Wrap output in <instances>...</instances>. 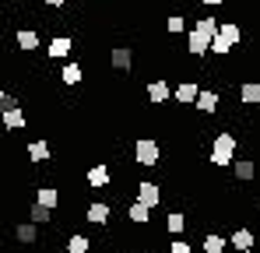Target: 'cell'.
<instances>
[{"mask_svg": "<svg viewBox=\"0 0 260 253\" xmlns=\"http://www.w3.org/2000/svg\"><path fill=\"white\" fill-rule=\"evenodd\" d=\"M25 123H28V116H25L21 106H18V109H4V126H7V130H21Z\"/></svg>", "mask_w": 260, "mask_h": 253, "instance_id": "obj_15", "label": "cell"}, {"mask_svg": "<svg viewBox=\"0 0 260 253\" xmlns=\"http://www.w3.org/2000/svg\"><path fill=\"white\" fill-rule=\"evenodd\" d=\"M166 28H169L173 36H179V32L186 28V18H183V14H169V18H166Z\"/></svg>", "mask_w": 260, "mask_h": 253, "instance_id": "obj_27", "label": "cell"}, {"mask_svg": "<svg viewBox=\"0 0 260 253\" xmlns=\"http://www.w3.org/2000/svg\"><path fill=\"white\" fill-rule=\"evenodd\" d=\"M166 229H169L176 239H179V236H183V229H186V214H183V211H169V218H166Z\"/></svg>", "mask_w": 260, "mask_h": 253, "instance_id": "obj_19", "label": "cell"}, {"mask_svg": "<svg viewBox=\"0 0 260 253\" xmlns=\"http://www.w3.org/2000/svg\"><path fill=\"white\" fill-rule=\"evenodd\" d=\"M109 64H113L116 71H130V64H134V53H130V46H113V53H109Z\"/></svg>", "mask_w": 260, "mask_h": 253, "instance_id": "obj_12", "label": "cell"}, {"mask_svg": "<svg viewBox=\"0 0 260 253\" xmlns=\"http://www.w3.org/2000/svg\"><path fill=\"white\" fill-rule=\"evenodd\" d=\"M28 159H32V162H46V159H53V148H49L46 141H32V144H28Z\"/></svg>", "mask_w": 260, "mask_h": 253, "instance_id": "obj_18", "label": "cell"}, {"mask_svg": "<svg viewBox=\"0 0 260 253\" xmlns=\"http://www.w3.org/2000/svg\"><path fill=\"white\" fill-rule=\"evenodd\" d=\"M18 46H21L25 53H32V49L39 46V36H36L32 28H21V32H18Z\"/></svg>", "mask_w": 260, "mask_h": 253, "instance_id": "obj_23", "label": "cell"}, {"mask_svg": "<svg viewBox=\"0 0 260 253\" xmlns=\"http://www.w3.org/2000/svg\"><path fill=\"white\" fill-rule=\"evenodd\" d=\"M211 162L215 166H236V137L229 134V130H221L215 137V144H211Z\"/></svg>", "mask_w": 260, "mask_h": 253, "instance_id": "obj_1", "label": "cell"}, {"mask_svg": "<svg viewBox=\"0 0 260 253\" xmlns=\"http://www.w3.org/2000/svg\"><path fill=\"white\" fill-rule=\"evenodd\" d=\"M137 201L148 204V208H158V204H162V190H158V183H137Z\"/></svg>", "mask_w": 260, "mask_h": 253, "instance_id": "obj_6", "label": "cell"}, {"mask_svg": "<svg viewBox=\"0 0 260 253\" xmlns=\"http://www.w3.org/2000/svg\"><path fill=\"white\" fill-rule=\"evenodd\" d=\"M109 179H113V172H109V166H102V162H99V166H91V169L85 172V183L91 186V190L109 186Z\"/></svg>", "mask_w": 260, "mask_h": 253, "instance_id": "obj_5", "label": "cell"}, {"mask_svg": "<svg viewBox=\"0 0 260 253\" xmlns=\"http://www.w3.org/2000/svg\"><path fill=\"white\" fill-rule=\"evenodd\" d=\"M14 4H25V0H14Z\"/></svg>", "mask_w": 260, "mask_h": 253, "instance_id": "obj_32", "label": "cell"}, {"mask_svg": "<svg viewBox=\"0 0 260 253\" xmlns=\"http://www.w3.org/2000/svg\"><path fill=\"white\" fill-rule=\"evenodd\" d=\"M14 236H18V243H25V246L39 243V229H36V222H21V225L14 229Z\"/></svg>", "mask_w": 260, "mask_h": 253, "instance_id": "obj_14", "label": "cell"}, {"mask_svg": "<svg viewBox=\"0 0 260 253\" xmlns=\"http://www.w3.org/2000/svg\"><path fill=\"white\" fill-rule=\"evenodd\" d=\"M201 246H204V253H225V246H229V239H221L218 232H208Z\"/></svg>", "mask_w": 260, "mask_h": 253, "instance_id": "obj_21", "label": "cell"}, {"mask_svg": "<svg viewBox=\"0 0 260 253\" xmlns=\"http://www.w3.org/2000/svg\"><path fill=\"white\" fill-rule=\"evenodd\" d=\"M28 222H36V225H46V222H53V211L43 208V204H32V211H28Z\"/></svg>", "mask_w": 260, "mask_h": 253, "instance_id": "obj_24", "label": "cell"}, {"mask_svg": "<svg viewBox=\"0 0 260 253\" xmlns=\"http://www.w3.org/2000/svg\"><path fill=\"white\" fill-rule=\"evenodd\" d=\"M232 172H236V179H253L257 176V166H253V159H236V166H232Z\"/></svg>", "mask_w": 260, "mask_h": 253, "instance_id": "obj_17", "label": "cell"}, {"mask_svg": "<svg viewBox=\"0 0 260 253\" xmlns=\"http://www.w3.org/2000/svg\"><path fill=\"white\" fill-rule=\"evenodd\" d=\"M91 250V239L88 236H71L67 239V253H88Z\"/></svg>", "mask_w": 260, "mask_h": 253, "instance_id": "obj_25", "label": "cell"}, {"mask_svg": "<svg viewBox=\"0 0 260 253\" xmlns=\"http://www.w3.org/2000/svg\"><path fill=\"white\" fill-rule=\"evenodd\" d=\"M85 218L91 222V225H109V218H113V208H109V204H102V201H95V204H88Z\"/></svg>", "mask_w": 260, "mask_h": 253, "instance_id": "obj_10", "label": "cell"}, {"mask_svg": "<svg viewBox=\"0 0 260 253\" xmlns=\"http://www.w3.org/2000/svg\"><path fill=\"white\" fill-rule=\"evenodd\" d=\"M169 99H173V88H169V81H162V78H158V81L148 84V102H155V106H166Z\"/></svg>", "mask_w": 260, "mask_h": 253, "instance_id": "obj_7", "label": "cell"}, {"mask_svg": "<svg viewBox=\"0 0 260 253\" xmlns=\"http://www.w3.org/2000/svg\"><path fill=\"white\" fill-rule=\"evenodd\" d=\"M211 42H215V36H211V32H201V28H190V36H186V49H190L193 56H204V53L211 49Z\"/></svg>", "mask_w": 260, "mask_h": 253, "instance_id": "obj_4", "label": "cell"}, {"mask_svg": "<svg viewBox=\"0 0 260 253\" xmlns=\"http://www.w3.org/2000/svg\"><path fill=\"white\" fill-rule=\"evenodd\" d=\"M246 253H260V250H257V246H253V250H246Z\"/></svg>", "mask_w": 260, "mask_h": 253, "instance_id": "obj_31", "label": "cell"}, {"mask_svg": "<svg viewBox=\"0 0 260 253\" xmlns=\"http://www.w3.org/2000/svg\"><path fill=\"white\" fill-rule=\"evenodd\" d=\"M134 159H137V166H158V141H151V137L134 141Z\"/></svg>", "mask_w": 260, "mask_h": 253, "instance_id": "obj_3", "label": "cell"}, {"mask_svg": "<svg viewBox=\"0 0 260 253\" xmlns=\"http://www.w3.org/2000/svg\"><path fill=\"white\" fill-rule=\"evenodd\" d=\"M71 46H74V42L67 39V36H53L49 46H46V53H49V60H63V56L71 53Z\"/></svg>", "mask_w": 260, "mask_h": 253, "instance_id": "obj_11", "label": "cell"}, {"mask_svg": "<svg viewBox=\"0 0 260 253\" xmlns=\"http://www.w3.org/2000/svg\"><path fill=\"white\" fill-rule=\"evenodd\" d=\"M0 109H18V99L11 91H0Z\"/></svg>", "mask_w": 260, "mask_h": 253, "instance_id": "obj_28", "label": "cell"}, {"mask_svg": "<svg viewBox=\"0 0 260 253\" xmlns=\"http://www.w3.org/2000/svg\"><path fill=\"white\" fill-rule=\"evenodd\" d=\"M229 246H232V250H239V253H246V250H253V246H257V236H253L250 229H236V232H232V239H229Z\"/></svg>", "mask_w": 260, "mask_h": 253, "instance_id": "obj_9", "label": "cell"}, {"mask_svg": "<svg viewBox=\"0 0 260 253\" xmlns=\"http://www.w3.org/2000/svg\"><path fill=\"white\" fill-rule=\"evenodd\" d=\"M243 39V28L236 25V21H225L221 28H218L215 42H211V53H218V56H225V53H232V46Z\"/></svg>", "mask_w": 260, "mask_h": 253, "instance_id": "obj_2", "label": "cell"}, {"mask_svg": "<svg viewBox=\"0 0 260 253\" xmlns=\"http://www.w3.org/2000/svg\"><path fill=\"white\" fill-rule=\"evenodd\" d=\"M60 78H63V84H81V78H85V74H81V64H67Z\"/></svg>", "mask_w": 260, "mask_h": 253, "instance_id": "obj_26", "label": "cell"}, {"mask_svg": "<svg viewBox=\"0 0 260 253\" xmlns=\"http://www.w3.org/2000/svg\"><path fill=\"white\" fill-rule=\"evenodd\" d=\"M204 4H208V7H221V0H204Z\"/></svg>", "mask_w": 260, "mask_h": 253, "instance_id": "obj_30", "label": "cell"}, {"mask_svg": "<svg viewBox=\"0 0 260 253\" xmlns=\"http://www.w3.org/2000/svg\"><path fill=\"white\" fill-rule=\"evenodd\" d=\"M36 204L56 211V204H60V190H56V186H39V190H36Z\"/></svg>", "mask_w": 260, "mask_h": 253, "instance_id": "obj_13", "label": "cell"}, {"mask_svg": "<svg viewBox=\"0 0 260 253\" xmlns=\"http://www.w3.org/2000/svg\"><path fill=\"white\" fill-rule=\"evenodd\" d=\"M239 99L246 102V106H260V84L257 81H246L239 88Z\"/></svg>", "mask_w": 260, "mask_h": 253, "instance_id": "obj_20", "label": "cell"}, {"mask_svg": "<svg viewBox=\"0 0 260 253\" xmlns=\"http://www.w3.org/2000/svg\"><path fill=\"white\" fill-rule=\"evenodd\" d=\"M173 99L179 102V106H197V99H201V88H197L193 81H183V84H179V88L173 91Z\"/></svg>", "mask_w": 260, "mask_h": 253, "instance_id": "obj_8", "label": "cell"}, {"mask_svg": "<svg viewBox=\"0 0 260 253\" xmlns=\"http://www.w3.org/2000/svg\"><path fill=\"white\" fill-rule=\"evenodd\" d=\"M169 253H193V246H190L186 239H173V246H169Z\"/></svg>", "mask_w": 260, "mask_h": 253, "instance_id": "obj_29", "label": "cell"}, {"mask_svg": "<svg viewBox=\"0 0 260 253\" xmlns=\"http://www.w3.org/2000/svg\"><path fill=\"white\" fill-rule=\"evenodd\" d=\"M148 218H151V208H148V204H141V201H134V204H130V222L148 225Z\"/></svg>", "mask_w": 260, "mask_h": 253, "instance_id": "obj_22", "label": "cell"}, {"mask_svg": "<svg viewBox=\"0 0 260 253\" xmlns=\"http://www.w3.org/2000/svg\"><path fill=\"white\" fill-rule=\"evenodd\" d=\"M193 109H201V113H215V109H218V91L201 88V99H197V106H193Z\"/></svg>", "mask_w": 260, "mask_h": 253, "instance_id": "obj_16", "label": "cell"}]
</instances>
